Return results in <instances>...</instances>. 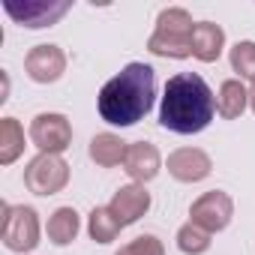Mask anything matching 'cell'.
<instances>
[{"instance_id": "cell-1", "label": "cell", "mask_w": 255, "mask_h": 255, "mask_svg": "<svg viewBox=\"0 0 255 255\" xmlns=\"http://www.w3.org/2000/svg\"><path fill=\"white\" fill-rule=\"evenodd\" d=\"M156 99V72L147 63H126L114 78H108L96 96L99 117L111 126H135L144 120Z\"/></svg>"}, {"instance_id": "cell-2", "label": "cell", "mask_w": 255, "mask_h": 255, "mask_svg": "<svg viewBox=\"0 0 255 255\" xmlns=\"http://www.w3.org/2000/svg\"><path fill=\"white\" fill-rule=\"evenodd\" d=\"M216 114V96L198 72H180L165 81L159 126L177 135H195L207 129Z\"/></svg>"}, {"instance_id": "cell-3", "label": "cell", "mask_w": 255, "mask_h": 255, "mask_svg": "<svg viewBox=\"0 0 255 255\" xmlns=\"http://www.w3.org/2000/svg\"><path fill=\"white\" fill-rule=\"evenodd\" d=\"M192 30H195L192 15L183 6H168L156 18V30L147 39V51L156 57L186 60L192 57Z\"/></svg>"}, {"instance_id": "cell-4", "label": "cell", "mask_w": 255, "mask_h": 255, "mask_svg": "<svg viewBox=\"0 0 255 255\" xmlns=\"http://www.w3.org/2000/svg\"><path fill=\"white\" fill-rule=\"evenodd\" d=\"M39 213L33 207H12L3 201V216H0V240L9 252H33L39 246Z\"/></svg>"}, {"instance_id": "cell-5", "label": "cell", "mask_w": 255, "mask_h": 255, "mask_svg": "<svg viewBox=\"0 0 255 255\" xmlns=\"http://www.w3.org/2000/svg\"><path fill=\"white\" fill-rule=\"evenodd\" d=\"M69 183V165L57 153H39L24 168V186L33 195H57Z\"/></svg>"}, {"instance_id": "cell-6", "label": "cell", "mask_w": 255, "mask_h": 255, "mask_svg": "<svg viewBox=\"0 0 255 255\" xmlns=\"http://www.w3.org/2000/svg\"><path fill=\"white\" fill-rule=\"evenodd\" d=\"M30 141L39 147V153H63L72 144V123L66 114L42 111L30 120Z\"/></svg>"}, {"instance_id": "cell-7", "label": "cell", "mask_w": 255, "mask_h": 255, "mask_svg": "<svg viewBox=\"0 0 255 255\" xmlns=\"http://www.w3.org/2000/svg\"><path fill=\"white\" fill-rule=\"evenodd\" d=\"M189 216H192L189 222H195L198 228L216 234V231L228 228V222H231V216H234V201H231L228 192H222V189H210V192H204L201 198L192 201Z\"/></svg>"}, {"instance_id": "cell-8", "label": "cell", "mask_w": 255, "mask_h": 255, "mask_svg": "<svg viewBox=\"0 0 255 255\" xmlns=\"http://www.w3.org/2000/svg\"><path fill=\"white\" fill-rule=\"evenodd\" d=\"M24 72L36 84H54L66 72V51L60 45H54V42L33 45L27 51V57H24Z\"/></svg>"}, {"instance_id": "cell-9", "label": "cell", "mask_w": 255, "mask_h": 255, "mask_svg": "<svg viewBox=\"0 0 255 255\" xmlns=\"http://www.w3.org/2000/svg\"><path fill=\"white\" fill-rule=\"evenodd\" d=\"M210 171H213V159L201 147H180L168 153V174L180 183H198L210 177Z\"/></svg>"}, {"instance_id": "cell-10", "label": "cell", "mask_w": 255, "mask_h": 255, "mask_svg": "<svg viewBox=\"0 0 255 255\" xmlns=\"http://www.w3.org/2000/svg\"><path fill=\"white\" fill-rule=\"evenodd\" d=\"M69 12V3H45V0H27L24 6L6 3V15L12 21H18L21 27L39 30V27H51L57 18H63Z\"/></svg>"}, {"instance_id": "cell-11", "label": "cell", "mask_w": 255, "mask_h": 255, "mask_svg": "<svg viewBox=\"0 0 255 255\" xmlns=\"http://www.w3.org/2000/svg\"><path fill=\"white\" fill-rule=\"evenodd\" d=\"M162 168V156H159V147L150 144V141H132L129 150H126V159H123V171L132 177V183H147L159 174Z\"/></svg>"}, {"instance_id": "cell-12", "label": "cell", "mask_w": 255, "mask_h": 255, "mask_svg": "<svg viewBox=\"0 0 255 255\" xmlns=\"http://www.w3.org/2000/svg\"><path fill=\"white\" fill-rule=\"evenodd\" d=\"M114 210V216L120 219V225H135L147 210H150V192L144 189V183H129V186H120L108 204Z\"/></svg>"}, {"instance_id": "cell-13", "label": "cell", "mask_w": 255, "mask_h": 255, "mask_svg": "<svg viewBox=\"0 0 255 255\" xmlns=\"http://www.w3.org/2000/svg\"><path fill=\"white\" fill-rule=\"evenodd\" d=\"M225 51V30L213 21H198L192 30V57L201 63H216Z\"/></svg>"}, {"instance_id": "cell-14", "label": "cell", "mask_w": 255, "mask_h": 255, "mask_svg": "<svg viewBox=\"0 0 255 255\" xmlns=\"http://www.w3.org/2000/svg\"><path fill=\"white\" fill-rule=\"evenodd\" d=\"M126 150H129V144H126L120 135H114V132H99V135H93V141H90V159H93L99 168L123 165Z\"/></svg>"}, {"instance_id": "cell-15", "label": "cell", "mask_w": 255, "mask_h": 255, "mask_svg": "<svg viewBox=\"0 0 255 255\" xmlns=\"http://www.w3.org/2000/svg\"><path fill=\"white\" fill-rule=\"evenodd\" d=\"M249 105V90L243 87L240 78H228L219 84V93H216V111L219 117L225 120H237Z\"/></svg>"}, {"instance_id": "cell-16", "label": "cell", "mask_w": 255, "mask_h": 255, "mask_svg": "<svg viewBox=\"0 0 255 255\" xmlns=\"http://www.w3.org/2000/svg\"><path fill=\"white\" fill-rule=\"evenodd\" d=\"M45 231H48V240H51L54 246H69V243L78 237V231H81V216H78V210H75V207H57V210L48 216Z\"/></svg>"}, {"instance_id": "cell-17", "label": "cell", "mask_w": 255, "mask_h": 255, "mask_svg": "<svg viewBox=\"0 0 255 255\" xmlns=\"http://www.w3.org/2000/svg\"><path fill=\"white\" fill-rule=\"evenodd\" d=\"M24 153V129L15 117L0 120V165H12Z\"/></svg>"}, {"instance_id": "cell-18", "label": "cell", "mask_w": 255, "mask_h": 255, "mask_svg": "<svg viewBox=\"0 0 255 255\" xmlns=\"http://www.w3.org/2000/svg\"><path fill=\"white\" fill-rule=\"evenodd\" d=\"M120 228H123V225H120V219L114 216L111 207H93L90 216H87V234H90V240H96V243H111V240H117Z\"/></svg>"}, {"instance_id": "cell-19", "label": "cell", "mask_w": 255, "mask_h": 255, "mask_svg": "<svg viewBox=\"0 0 255 255\" xmlns=\"http://www.w3.org/2000/svg\"><path fill=\"white\" fill-rule=\"evenodd\" d=\"M228 60H231V69L240 75V81H252L255 84V42L252 39L234 42L231 51H228Z\"/></svg>"}, {"instance_id": "cell-20", "label": "cell", "mask_w": 255, "mask_h": 255, "mask_svg": "<svg viewBox=\"0 0 255 255\" xmlns=\"http://www.w3.org/2000/svg\"><path fill=\"white\" fill-rule=\"evenodd\" d=\"M210 237H213L210 231L198 228L195 222H186L177 228V249L183 255H204L210 249Z\"/></svg>"}, {"instance_id": "cell-21", "label": "cell", "mask_w": 255, "mask_h": 255, "mask_svg": "<svg viewBox=\"0 0 255 255\" xmlns=\"http://www.w3.org/2000/svg\"><path fill=\"white\" fill-rule=\"evenodd\" d=\"M114 255H165V246L156 234H138L135 240L123 243Z\"/></svg>"}, {"instance_id": "cell-22", "label": "cell", "mask_w": 255, "mask_h": 255, "mask_svg": "<svg viewBox=\"0 0 255 255\" xmlns=\"http://www.w3.org/2000/svg\"><path fill=\"white\" fill-rule=\"evenodd\" d=\"M249 108H252V111H255V84H252V87H249Z\"/></svg>"}]
</instances>
